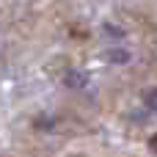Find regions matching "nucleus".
<instances>
[{
  "label": "nucleus",
  "instance_id": "1",
  "mask_svg": "<svg viewBox=\"0 0 157 157\" xmlns=\"http://www.w3.org/2000/svg\"><path fill=\"white\" fill-rule=\"evenodd\" d=\"M149 97H152V99H157V91H149ZM149 105H152V108L157 110V102H149Z\"/></svg>",
  "mask_w": 157,
  "mask_h": 157
}]
</instances>
